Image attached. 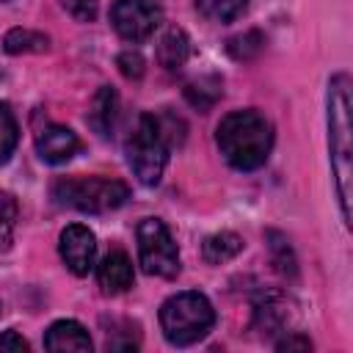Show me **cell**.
Here are the masks:
<instances>
[{
  "instance_id": "6da1fadb",
  "label": "cell",
  "mask_w": 353,
  "mask_h": 353,
  "mask_svg": "<svg viewBox=\"0 0 353 353\" xmlns=\"http://www.w3.org/2000/svg\"><path fill=\"white\" fill-rule=\"evenodd\" d=\"M353 124H350V77L334 74L328 83V152L339 193L342 218L350 226V182H353Z\"/></svg>"
},
{
  "instance_id": "7a4b0ae2",
  "label": "cell",
  "mask_w": 353,
  "mask_h": 353,
  "mask_svg": "<svg viewBox=\"0 0 353 353\" xmlns=\"http://www.w3.org/2000/svg\"><path fill=\"white\" fill-rule=\"evenodd\" d=\"M215 143L232 168L254 171L265 165L273 149V127L259 110H234L221 119Z\"/></svg>"
},
{
  "instance_id": "3957f363",
  "label": "cell",
  "mask_w": 353,
  "mask_h": 353,
  "mask_svg": "<svg viewBox=\"0 0 353 353\" xmlns=\"http://www.w3.org/2000/svg\"><path fill=\"white\" fill-rule=\"evenodd\" d=\"M212 325H215V309H212L210 298L199 290L176 292L160 306L163 336L176 347H188V345L204 339Z\"/></svg>"
},
{
  "instance_id": "277c9868",
  "label": "cell",
  "mask_w": 353,
  "mask_h": 353,
  "mask_svg": "<svg viewBox=\"0 0 353 353\" xmlns=\"http://www.w3.org/2000/svg\"><path fill=\"white\" fill-rule=\"evenodd\" d=\"M52 199L80 212H110L130 199V188L108 176H61L52 185Z\"/></svg>"
},
{
  "instance_id": "5b68a950",
  "label": "cell",
  "mask_w": 353,
  "mask_h": 353,
  "mask_svg": "<svg viewBox=\"0 0 353 353\" xmlns=\"http://www.w3.org/2000/svg\"><path fill=\"white\" fill-rule=\"evenodd\" d=\"M168 141L160 132V124L152 113H141L135 127L130 130L127 141H124V152H127V163L132 168V174L138 176L141 185H157L165 163H168Z\"/></svg>"
},
{
  "instance_id": "8992f818",
  "label": "cell",
  "mask_w": 353,
  "mask_h": 353,
  "mask_svg": "<svg viewBox=\"0 0 353 353\" xmlns=\"http://www.w3.org/2000/svg\"><path fill=\"white\" fill-rule=\"evenodd\" d=\"M135 234H138V262L143 273L174 279L179 273V251L168 226L160 218H143Z\"/></svg>"
},
{
  "instance_id": "52a82bcc",
  "label": "cell",
  "mask_w": 353,
  "mask_h": 353,
  "mask_svg": "<svg viewBox=\"0 0 353 353\" xmlns=\"http://www.w3.org/2000/svg\"><path fill=\"white\" fill-rule=\"evenodd\" d=\"M163 22V8L157 0H113L110 25L124 41H146Z\"/></svg>"
},
{
  "instance_id": "ba28073f",
  "label": "cell",
  "mask_w": 353,
  "mask_h": 353,
  "mask_svg": "<svg viewBox=\"0 0 353 353\" xmlns=\"http://www.w3.org/2000/svg\"><path fill=\"white\" fill-rule=\"evenodd\" d=\"M58 251H61L63 265H66L74 276H88V270L94 268V259H97V237H94V232H91L88 226H83V223H69V226L61 232Z\"/></svg>"
},
{
  "instance_id": "9c48e42d",
  "label": "cell",
  "mask_w": 353,
  "mask_h": 353,
  "mask_svg": "<svg viewBox=\"0 0 353 353\" xmlns=\"http://www.w3.org/2000/svg\"><path fill=\"white\" fill-rule=\"evenodd\" d=\"M77 149H80V138L63 124H47L36 132V152L50 165H61L72 160Z\"/></svg>"
},
{
  "instance_id": "30bf717a",
  "label": "cell",
  "mask_w": 353,
  "mask_h": 353,
  "mask_svg": "<svg viewBox=\"0 0 353 353\" xmlns=\"http://www.w3.org/2000/svg\"><path fill=\"white\" fill-rule=\"evenodd\" d=\"M132 279H135V273H132V259L127 256V251L110 248L102 256L99 268H97V281H99L102 292L105 295H119V292L132 287Z\"/></svg>"
},
{
  "instance_id": "8fae6325",
  "label": "cell",
  "mask_w": 353,
  "mask_h": 353,
  "mask_svg": "<svg viewBox=\"0 0 353 353\" xmlns=\"http://www.w3.org/2000/svg\"><path fill=\"white\" fill-rule=\"evenodd\" d=\"M44 347L52 353H88L91 336L77 320H58L47 328Z\"/></svg>"
},
{
  "instance_id": "7c38bea8",
  "label": "cell",
  "mask_w": 353,
  "mask_h": 353,
  "mask_svg": "<svg viewBox=\"0 0 353 353\" xmlns=\"http://www.w3.org/2000/svg\"><path fill=\"white\" fill-rule=\"evenodd\" d=\"M116 116H119V97H116V91H113L110 85H102V88L94 94V99H91V108H88L85 121H88V127H91L97 135L108 138V135L113 132Z\"/></svg>"
},
{
  "instance_id": "4fadbf2b",
  "label": "cell",
  "mask_w": 353,
  "mask_h": 353,
  "mask_svg": "<svg viewBox=\"0 0 353 353\" xmlns=\"http://www.w3.org/2000/svg\"><path fill=\"white\" fill-rule=\"evenodd\" d=\"M188 58H190V39L179 25H171L157 41V61L163 69L176 72L188 63Z\"/></svg>"
},
{
  "instance_id": "5bb4252c",
  "label": "cell",
  "mask_w": 353,
  "mask_h": 353,
  "mask_svg": "<svg viewBox=\"0 0 353 353\" xmlns=\"http://www.w3.org/2000/svg\"><path fill=\"white\" fill-rule=\"evenodd\" d=\"M287 320H290V303H287L284 295L268 292V295H262V298L254 303V325L262 328L265 334L284 331Z\"/></svg>"
},
{
  "instance_id": "9a60e30c",
  "label": "cell",
  "mask_w": 353,
  "mask_h": 353,
  "mask_svg": "<svg viewBox=\"0 0 353 353\" xmlns=\"http://www.w3.org/2000/svg\"><path fill=\"white\" fill-rule=\"evenodd\" d=\"M243 251V237L234 234V232H218V234H210L201 245V256L204 262L210 265H223L229 259H234L237 254Z\"/></svg>"
},
{
  "instance_id": "2e32d148",
  "label": "cell",
  "mask_w": 353,
  "mask_h": 353,
  "mask_svg": "<svg viewBox=\"0 0 353 353\" xmlns=\"http://www.w3.org/2000/svg\"><path fill=\"white\" fill-rule=\"evenodd\" d=\"M47 47H50V39L44 33L28 30V28H14L3 39V50L11 52V55H19V52H44Z\"/></svg>"
},
{
  "instance_id": "e0dca14e",
  "label": "cell",
  "mask_w": 353,
  "mask_h": 353,
  "mask_svg": "<svg viewBox=\"0 0 353 353\" xmlns=\"http://www.w3.org/2000/svg\"><path fill=\"white\" fill-rule=\"evenodd\" d=\"M221 94H223V83L218 77H199L185 85V99L199 110H210L221 99Z\"/></svg>"
},
{
  "instance_id": "ac0fdd59",
  "label": "cell",
  "mask_w": 353,
  "mask_h": 353,
  "mask_svg": "<svg viewBox=\"0 0 353 353\" xmlns=\"http://www.w3.org/2000/svg\"><path fill=\"white\" fill-rule=\"evenodd\" d=\"M251 0H196V8L210 22H234L245 14Z\"/></svg>"
},
{
  "instance_id": "d6986e66",
  "label": "cell",
  "mask_w": 353,
  "mask_h": 353,
  "mask_svg": "<svg viewBox=\"0 0 353 353\" xmlns=\"http://www.w3.org/2000/svg\"><path fill=\"white\" fill-rule=\"evenodd\" d=\"M19 143V124L8 102H0V165L11 160L14 149Z\"/></svg>"
},
{
  "instance_id": "ffe728a7",
  "label": "cell",
  "mask_w": 353,
  "mask_h": 353,
  "mask_svg": "<svg viewBox=\"0 0 353 353\" xmlns=\"http://www.w3.org/2000/svg\"><path fill=\"white\" fill-rule=\"evenodd\" d=\"M265 50V36L259 30H245L240 36H232L229 44H226V52L234 58V61H251L256 58L259 52Z\"/></svg>"
},
{
  "instance_id": "44dd1931",
  "label": "cell",
  "mask_w": 353,
  "mask_h": 353,
  "mask_svg": "<svg viewBox=\"0 0 353 353\" xmlns=\"http://www.w3.org/2000/svg\"><path fill=\"white\" fill-rule=\"evenodd\" d=\"M14 226H17V201L11 193L0 190V251H6L11 245Z\"/></svg>"
},
{
  "instance_id": "7402d4cb",
  "label": "cell",
  "mask_w": 353,
  "mask_h": 353,
  "mask_svg": "<svg viewBox=\"0 0 353 353\" xmlns=\"http://www.w3.org/2000/svg\"><path fill=\"white\" fill-rule=\"evenodd\" d=\"M268 240H270V251H273V259H276V268L284 273V276H295V256L284 240V234L279 232H268Z\"/></svg>"
},
{
  "instance_id": "603a6c76",
  "label": "cell",
  "mask_w": 353,
  "mask_h": 353,
  "mask_svg": "<svg viewBox=\"0 0 353 353\" xmlns=\"http://www.w3.org/2000/svg\"><path fill=\"white\" fill-rule=\"evenodd\" d=\"M116 66L127 80H138L143 74V69H146V61H143V55L138 50H124V52H119Z\"/></svg>"
},
{
  "instance_id": "cb8c5ba5",
  "label": "cell",
  "mask_w": 353,
  "mask_h": 353,
  "mask_svg": "<svg viewBox=\"0 0 353 353\" xmlns=\"http://www.w3.org/2000/svg\"><path fill=\"white\" fill-rule=\"evenodd\" d=\"M61 6L77 22H94L97 14H99V3L97 0H61Z\"/></svg>"
},
{
  "instance_id": "d4e9b609",
  "label": "cell",
  "mask_w": 353,
  "mask_h": 353,
  "mask_svg": "<svg viewBox=\"0 0 353 353\" xmlns=\"http://www.w3.org/2000/svg\"><path fill=\"white\" fill-rule=\"evenodd\" d=\"M0 353H28V342L17 331L0 334Z\"/></svg>"
},
{
  "instance_id": "484cf974",
  "label": "cell",
  "mask_w": 353,
  "mask_h": 353,
  "mask_svg": "<svg viewBox=\"0 0 353 353\" xmlns=\"http://www.w3.org/2000/svg\"><path fill=\"white\" fill-rule=\"evenodd\" d=\"M276 350H312V342L303 334H287L276 342Z\"/></svg>"
},
{
  "instance_id": "4316f807",
  "label": "cell",
  "mask_w": 353,
  "mask_h": 353,
  "mask_svg": "<svg viewBox=\"0 0 353 353\" xmlns=\"http://www.w3.org/2000/svg\"><path fill=\"white\" fill-rule=\"evenodd\" d=\"M0 3H6V0H0Z\"/></svg>"
}]
</instances>
